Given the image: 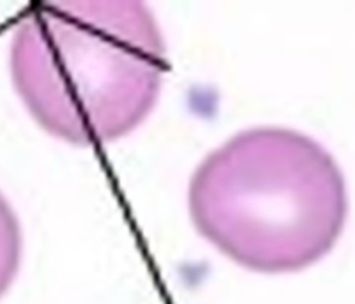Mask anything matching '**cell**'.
<instances>
[{"label":"cell","mask_w":355,"mask_h":304,"mask_svg":"<svg viewBox=\"0 0 355 304\" xmlns=\"http://www.w3.org/2000/svg\"><path fill=\"white\" fill-rule=\"evenodd\" d=\"M8 65L36 124L82 147L135 130L168 69L162 32L141 1L35 4L14 28Z\"/></svg>","instance_id":"1"},{"label":"cell","mask_w":355,"mask_h":304,"mask_svg":"<svg viewBox=\"0 0 355 304\" xmlns=\"http://www.w3.org/2000/svg\"><path fill=\"white\" fill-rule=\"evenodd\" d=\"M189 214L198 233L236 264L262 273L301 271L340 239L348 193L334 157L280 126L241 130L193 172Z\"/></svg>","instance_id":"2"},{"label":"cell","mask_w":355,"mask_h":304,"mask_svg":"<svg viewBox=\"0 0 355 304\" xmlns=\"http://www.w3.org/2000/svg\"><path fill=\"white\" fill-rule=\"evenodd\" d=\"M22 229L8 200L0 193V298L11 287L22 261Z\"/></svg>","instance_id":"3"}]
</instances>
